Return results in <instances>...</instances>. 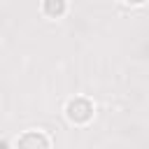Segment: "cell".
<instances>
[{"label": "cell", "instance_id": "6da1fadb", "mask_svg": "<svg viewBox=\"0 0 149 149\" xmlns=\"http://www.w3.org/2000/svg\"><path fill=\"white\" fill-rule=\"evenodd\" d=\"M65 116H68L72 123H77V126L88 123L91 116H93V105H91V100H86V98H72V100H68V105H65Z\"/></svg>", "mask_w": 149, "mask_h": 149}, {"label": "cell", "instance_id": "7a4b0ae2", "mask_svg": "<svg viewBox=\"0 0 149 149\" xmlns=\"http://www.w3.org/2000/svg\"><path fill=\"white\" fill-rule=\"evenodd\" d=\"M14 149H51V142L42 130H28V133L19 135Z\"/></svg>", "mask_w": 149, "mask_h": 149}, {"label": "cell", "instance_id": "3957f363", "mask_svg": "<svg viewBox=\"0 0 149 149\" xmlns=\"http://www.w3.org/2000/svg\"><path fill=\"white\" fill-rule=\"evenodd\" d=\"M42 9H44L47 16L58 19V16L65 14V0H44V2H42Z\"/></svg>", "mask_w": 149, "mask_h": 149}, {"label": "cell", "instance_id": "277c9868", "mask_svg": "<svg viewBox=\"0 0 149 149\" xmlns=\"http://www.w3.org/2000/svg\"><path fill=\"white\" fill-rule=\"evenodd\" d=\"M126 5H130V7H137V5H144L147 0H123Z\"/></svg>", "mask_w": 149, "mask_h": 149}, {"label": "cell", "instance_id": "5b68a950", "mask_svg": "<svg viewBox=\"0 0 149 149\" xmlns=\"http://www.w3.org/2000/svg\"><path fill=\"white\" fill-rule=\"evenodd\" d=\"M0 149H7V142H0Z\"/></svg>", "mask_w": 149, "mask_h": 149}]
</instances>
